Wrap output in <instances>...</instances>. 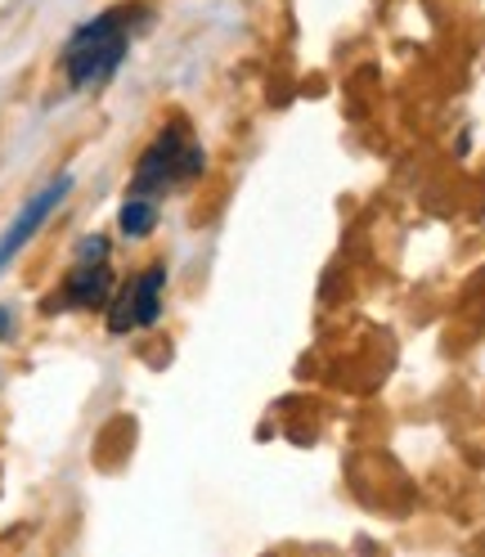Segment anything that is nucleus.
<instances>
[{
    "label": "nucleus",
    "instance_id": "nucleus-5",
    "mask_svg": "<svg viewBox=\"0 0 485 557\" xmlns=\"http://www.w3.org/2000/svg\"><path fill=\"white\" fill-rule=\"evenodd\" d=\"M109 288H113L109 261L103 257H82L77 270L67 274V284H63V301L77 306V310H95V306L109 301Z\"/></svg>",
    "mask_w": 485,
    "mask_h": 557
},
{
    "label": "nucleus",
    "instance_id": "nucleus-1",
    "mask_svg": "<svg viewBox=\"0 0 485 557\" xmlns=\"http://www.w3.org/2000/svg\"><path fill=\"white\" fill-rule=\"evenodd\" d=\"M126 54V27L117 14H99L86 27L73 32V41L63 50V73L77 90H95L109 82Z\"/></svg>",
    "mask_w": 485,
    "mask_h": 557
},
{
    "label": "nucleus",
    "instance_id": "nucleus-7",
    "mask_svg": "<svg viewBox=\"0 0 485 557\" xmlns=\"http://www.w3.org/2000/svg\"><path fill=\"white\" fill-rule=\"evenodd\" d=\"M10 329H14V320H10V306H0V342L10 337Z\"/></svg>",
    "mask_w": 485,
    "mask_h": 557
},
{
    "label": "nucleus",
    "instance_id": "nucleus-2",
    "mask_svg": "<svg viewBox=\"0 0 485 557\" xmlns=\"http://www.w3.org/2000/svg\"><path fill=\"white\" fill-rule=\"evenodd\" d=\"M202 171V149L189 139L185 126H166L149 153L140 158V166H135V194H166V189H176L185 181H194Z\"/></svg>",
    "mask_w": 485,
    "mask_h": 557
},
{
    "label": "nucleus",
    "instance_id": "nucleus-3",
    "mask_svg": "<svg viewBox=\"0 0 485 557\" xmlns=\"http://www.w3.org/2000/svg\"><path fill=\"white\" fill-rule=\"evenodd\" d=\"M162 288H166V270L162 265H149L140 278H130L122 288L113 315H109V329L113 333H126V329H145L162 315Z\"/></svg>",
    "mask_w": 485,
    "mask_h": 557
},
{
    "label": "nucleus",
    "instance_id": "nucleus-6",
    "mask_svg": "<svg viewBox=\"0 0 485 557\" xmlns=\"http://www.w3.org/2000/svg\"><path fill=\"white\" fill-rule=\"evenodd\" d=\"M117 225H122L126 238H145V234H153V225H158V202H153L149 194L126 198V202H122V212H117Z\"/></svg>",
    "mask_w": 485,
    "mask_h": 557
},
{
    "label": "nucleus",
    "instance_id": "nucleus-4",
    "mask_svg": "<svg viewBox=\"0 0 485 557\" xmlns=\"http://www.w3.org/2000/svg\"><path fill=\"white\" fill-rule=\"evenodd\" d=\"M67 189H73V176H59V181H50L37 198H32V202L23 207L18 221L5 230V238H0V270H5V265L23 252V243H32V234H37V230L50 221V212H54V207L67 198Z\"/></svg>",
    "mask_w": 485,
    "mask_h": 557
}]
</instances>
